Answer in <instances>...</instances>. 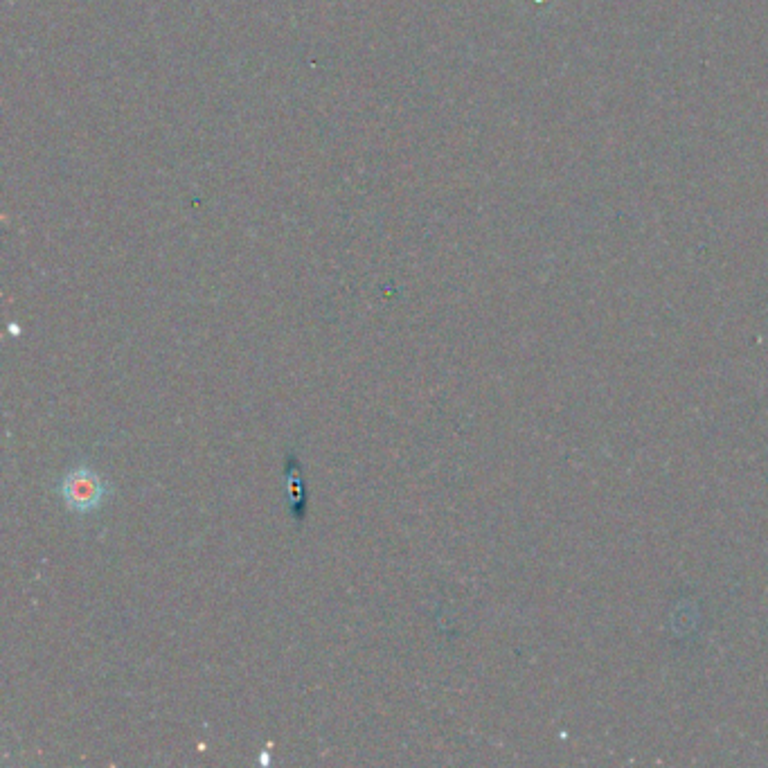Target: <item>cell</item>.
<instances>
[{
	"label": "cell",
	"instance_id": "6da1fadb",
	"mask_svg": "<svg viewBox=\"0 0 768 768\" xmlns=\"http://www.w3.org/2000/svg\"><path fill=\"white\" fill-rule=\"evenodd\" d=\"M106 482L91 467H77L61 480V496L73 512L86 514L100 507L106 500Z\"/></svg>",
	"mask_w": 768,
	"mask_h": 768
}]
</instances>
